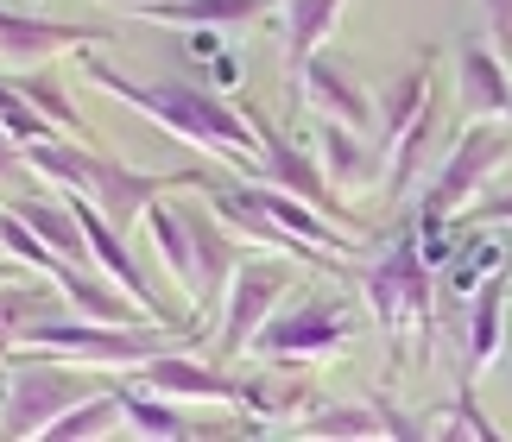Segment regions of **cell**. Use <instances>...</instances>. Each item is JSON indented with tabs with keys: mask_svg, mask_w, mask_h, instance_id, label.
Instances as JSON below:
<instances>
[{
	"mask_svg": "<svg viewBox=\"0 0 512 442\" xmlns=\"http://www.w3.org/2000/svg\"><path fill=\"white\" fill-rule=\"evenodd\" d=\"M83 70H89V83H102L108 95H121V102H133L140 114L165 120L177 139L203 146L215 165H228L234 177H247V184L260 177V133H253V120L234 108V102H222L215 89H203V83H177V76L140 83V76L114 70L102 51H83Z\"/></svg>",
	"mask_w": 512,
	"mask_h": 442,
	"instance_id": "6da1fadb",
	"label": "cell"
},
{
	"mask_svg": "<svg viewBox=\"0 0 512 442\" xmlns=\"http://www.w3.org/2000/svg\"><path fill=\"white\" fill-rule=\"evenodd\" d=\"M26 165L38 177H51L57 190H76V196H89L95 209H102L121 234L140 228V215L159 203L165 190H222L228 177L222 171H171V177H152V171H127L121 158H108V152H95L83 146V139H32L26 146Z\"/></svg>",
	"mask_w": 512,
	"mask_h": 442,
	"instance_id": "7a4b0ae2",
	"label": "cell"
},
{
	"mask_svg": "<svg viewBox=\"0 0 512 442\" xmlns=\"http://www.w3.org/2000/svg\"><path fill=\"white\" fill-rule=\"evenodd\" d=\"M361 285H367L373 316H380V335H386L392 360H405V329H411V341H418V367H424L430 348H437V285H430V272H424L418 240L392 234L386 259H373V266L361 272Z\"/></svg>",
	"mask_w": 512,
	"mask_h": 442,
	"instance_id": "3957f363",
	"label": "cell"
},
{
	"mask_svg": "<svg viewBox=\"0 0 512 442\" xmlns=\"http://www.w3.org/2000/svg\"><path fill=\"white\" fill-rule=\"evenodd\" d=\"M506 158H512V120H506V127H500V120H468L462 139H456V152L443 158L437 184L418 196V228H424L418 253H424V259H443L449 215H456L468 196L481 190V177L494 171V165H506Z\"/></svg>",
	"mask_w": 512,
	"mask_h": 442,
	"instance_id": "277c9868",
	"label": "cell"
},
{
	"mask_svg": "<svg viewBox=\"0 0 512 442\" xmlns=\"http://www.w3.org/2000/svg\"><path fill=\"white\" fill-rule=\"evenodd\" d=\"M0 379V436H45L51 417H64L76 398L95 392V379L83 373V360H57V354H19L7 360Z\"/></svg>",
	"mask_w": 512,
	"mask_h": 442,
	"instance_id": "5b68a950",
	"label": "cell"
},
{
	"mask_svg": "<svg viewBox=\"0 0 512 442\" xmlns=\"http://www.w3.org/2000/svg\"><path fill=\"white\" fill-rule=\"evenodd\" d=\"M247 120H253V133H260V177L253 184H272V190H285V196H298V203H310V209H323L336 228H348V234H367V221L354 215L342 196H336V184L323 177V165L310 152H298L291 146V133H279L272 120L260 114V108H241Z\"/></svg>",
	"mask_w": 512,
	"mask_h": 442,
	"instance_id": "8992f818",
	"label": "cell"
},
{
	"mask_svg": "<svg viewBox=\"0 0 512 442\" xmlns=\"http://www.w3.org/2000/svg\"><path fill=\"white\" fill-rule=\"evenodd\" d=\"M285 297V266L279 259H241L228 278V297H222V316H215V360H234L253 348V335Z\"/></svg>",
	"mask_w": 512,
	"mask_h": 442,
	"instance_id": "52a82bcc",
	"label": "cell"
},
{
	"mask_svg": "<svg viewBox=\"0 0 512 442\" xmlns=\"http://www.w3.org/2000/svg\"><path fill=\"white\" fill-rule=\"evenodd\" d=\"M177 215H184V228H190V259H196V297H190V316H196V323H209V316H222V297H228L234 266H241V247H234V240L222 234L215 209L184 203Z\"/></svg>",
	"mask_w": 512,
	"mask_h": 442,
	"instance_id": "ba28073f",
	"label": "cell"
},
{
	"mask_svg": "<svg viewBox=\"0 0 512 442\" xmlns=\"http://www.w3.org/2000/svg\"><path fill=\"white\" fill-rule=\"evenodd\" d=\"M95 38H108V26H57V19L0 7V64L13 76L51 64V57H64V51H95Z\"/></svg>",
	"mask_w": 512,
	"mask_h": 442,
	"instance_id": "9c48e42d",
	"label": "cell"
},
{
	"mask_svg": "<svg viewBox=\"0 0 512 442\" xmlns=\"http://www.w3.org/2000/svg\"><path fill=\"white\" fill-rule=\"evenodd\" d=\"M253 354H266V360H323V354H342V310L336 304H304V310L266 316L260 335H253Z\"/></svg>",
	"mask_w": 512,
	"mask_h": 442,
	"instance_id": "30bf717a",
	"label": "cell"
},
{
	"mask_svg": "<svg viewBox=\"0 0 512 442\" xmlns=\"http://www.w3.org/2000/svg\"><path fill=\"white\" fill-rule=\"evenodd\" d=\"M291 83H298V102H310L323 120H342V127H354V133H373V102H367V89L348 76V64L310 51L304 64L291 70Z\"/></svg>",
	"mask_w": 512,
	"mask_h": 442,
	"instance_id": "8fae6325",
	"label": "cell"
},
{
	"mask_svg": "<svg viewBox=\"0 0 512 442\" xmlns=\"http://www.w3.org/2000/svg\"><path fill=\"white\" fill-rule=\"evenodd\" d=\"M140 386H152L159 398H209V405H241V379H228L222 367H196V360H184L177 348L140 360Z\"/></svg>",
	"mask_w": 512,
	"mask_h": 442,
	"instance_id": "7c38bea8",
	"label": "cell"
},
{
	"mask_svg": "<svg viewBox=\"0 0 512 442\" xmlns=\"http://www.w3.org/2000/svg\"><path fill=\"white\" fill-rule=\"evenodd\" d=\"M13 215L26 221V228L45 240V247L64 259V266H89L95 272V253H89V234H83V221H76V209L64 203V196H19Z\"/></svg>",
	"mask_w": 512,
	"mask_h": 442,
	"instance_id": "4fadbf2b",
	"label": "cell"
},
{
	"mask_svg": "<svg viewBox=\"0 0 512 442\" xmlns=\"http://www.w3.org/2000/svg\"><path fill=\"white\" fill-rule=\"evenodd\" d=\"M456 70H462V108L468 114H506L512 120V70L494 57L487 38H462Z\"/></svg>",
	"mask_w": 512,
	"mask_h": 442,
	"instance_id": "5bb4252c",
	"label": "cell"
},
{
	"mask_svg": "<svg viewBox=\"0 0 512 442\" xmlns=\"http://www.w3.org/2000/svg\"><path fill=\"white\" fill-rule=\"evenodd\" d=\"M424 102H430V57H418L405 76H392V83H386L380 108H373V152L386 158L392 146H399V133L424 114Z\"/></svg>",
	"mask_w": 512,
	"mask_h": 442,
	"instance_id": "9a60e30c",
	"label": "cell"
},
{
	"mask_svg": "<svg viewBox=\"0 0 512 442\" xmlns=\"http://www.w3.org/2000/svg\"><path fill=\"white\" fill-rule=\"evenodd\" d=\"M140 221H146V240H152V247H159V259H165L171 285L184 291V304H190V297H196V259H190V228H184V215L165 209V203H152Z\"/></svg>",
	"mask_w": 512,
	"mask_h": 442,
	"instance_id": "2e32d148",
	"label": "cell"
},
{
	"mask_svg": "<svg viewBox=\"0 0 512 442\" xmlns=\"http://www.w3.org/2000/svg\"><path fill=\"white\" fill-rule=\"evenodd\" d=\"M317 152H323V177L329 184H361V177H373V165H380V152L361 146L354 139V127H342V120H323L317 114Z\"/></svg>",
	"mask_w": 512,
	"mask_h": 442,
	"instance_id": "e0dca14e",
	"label": "cell"
},
{
	"mask_svg": "<svg viewBox=\"0 0 512 442\" xmlns=\"http://www.w3.org/2000/svg\"><path fill=\"white\" fill-rule=\"evenodd\" d=\"M500 304H506V272L487 278L475 310H468V367H462V379H481L487 367H494V354H500Z\"/></svg>",
	"mask_w": 512,
	"mask_h": 442,
	"instance_id": "ac0fdd59",
	"label": "cell"
},
{
	"mask_svg": "<svg viewBox=\"0 0 512 442\" xmlns=\"http://www.w3.org/2000/svg\"><path fill=\"white\" fill-rule=\"evenodd\" d=\"M342 0H285V70H298L310 51H323V38L336 32Z\"/></svg>",
	"mask_w": 512,
	"mask_h": 442,
	"instance_id": "d6986e66",
	"label": "cell"
},
{
	"mask_svg": "<svg viewBox=\"0 0 512 442\" xmlns=\"http://www.w3.org/2000/svg\"><path fill=\"white\" fill-rule=\"evenodd\" d=\"M114 424H127L121 392H89V398H76L64 417H51L45 436H57V442H83V436H108Z\"/></svg>",
	"mask_w": 512,
	"mask_h": 442,
	"instance_id": "ffe728a7",
	"label": "cell"
},
{
	"mask_svg": "<svg viewBox=\"0 0 512 442\" xmlns=\"http://www.w3.org/2000/svg\"><path fill=\"white\" fill-rule=\"evenodd\" d=\"M13 89H19V95H26V102H32L38 114H45V120H57V127H64L70 139H83V133H89V127H83V114H76V108H70V95H64V89H57V83H51V76H38V70H19V76H13Z\"/></svg>",
	"mask_w": 512,
	"mask_h": 442,
	"instance_id": "44dd1931",
	"label": "cell"
},
{
	"mask_svg": "<svg viewBox=\"0 0 512 442\" xmlns=\"http://www.w3.org/2000/svg\"><path fill=\"white\" fill-rule=\"evenodd\" d=\"M38 316H51V291H26L19 278H0V354L13 348V335L38 323Z\"/></svg>",
	"mask_w": 512,
	"mask_h": 442,
	"instance_id": "7402d4cb",
	"label": "cell"
},
{
	"mask_svg": "<svg viewBox=\"0 0 512 442\" xmlns=\"http://www.w3.org/2000/svg\"><path fill=\"white\" fill-rule=\"evenodd\" d=\"M430 430H468V436H481V442H487V436H500V430H494V417H487V411H481V398H475V379H462L456 398H449L443 411H430V417H424V436H430Z\"/></svg>",
	"mask_w": 512,
	"mask_h": 442,
	"instance_id": "603a6c76",
	"label": "cell"
},
{
	"mask_svg": "<svg viewBox=\"0 0 512 442\" xmlns=\"http://www.w3.org/2000/svg\"><path fill=\"white\" fill-rule=\"evenodd\" d=\"M241 405L253 417H291L310 405V386H298V379H241Z\"/></svg>",
	"mask_w": 512,
	"mask_h": 442,
	"instance_id": "cb8c5ba5",
	"label": "cell"
},
{
	"mask_svg": "<svg viewBox=\"0 0 512 442\" xmlns=\"http://www.w3.org/2000/svg\"><path fill=\"white\" fill-rule=\"evenodd\" d=\"M121 405H127V424L133 430H146V436H190V417L184 411H171L159 392H121Z\"/></svg>",
	"mask_w": 512,
	"mask_h": 442,
	"instance_id": "d4e9b609",
	"label": "cell"
},
{
	"mask_svg": "<svg viewBox=\"0 0 512 442\" xmlns=\"http://www.w3.org/2000/svg\"><path fill=\"white\" fill-rule=\"evenodd\" d=\"M0 247H7V253L19 259V266H32V272H45V278L57 272V253H51V247H45V240H38V234H32V228H26V221H19L13 209H0Z\"/></svg>",
	"mask_w": 512,
	"mask_h": 442,
	"instance_id": "484cf974",
	"label": "cell"
},
{
	"mask_svg": "<svg viewBox=\"0 0 512 442\" xmlns=\"http://www.w3.org/2000/svg\"><path fill=\"white\" fill-rule=\"evenodd\" d=\"M304 436H386L373 405H336V411H310Z\"/></svg>",
	"mask_w": 512,
	"mask_h": 442,
	"instance_id": "4316f807",
	"label": "cell"
},
{
	"mask_svg": "<svg viewBox=\"0 0 512 442\" xmlns=\"http://www.w3.org/2000/svg\"><path fill=\"white\" fill-rule=\"evenodd\" d=\"M0 127H7L19 146H32V139H51V120L38 114V108H32L13 83H0Z\"/></svg>",
	"mask_w": 512,
	"mask_h": 442,
	"instance_id": "83f0119b",
	"label": "cell"
},
{
	"mask_svg": "<svg viewBox=\"0 0 512 442\" xmlns=\"http://www.w3.org/2000/svg\"><path fill=\"white\" fill-rule=\"evenodd\" d=\"M487 266H500V247H494V240H481L468 259H456V266H449V291H456V297L475 291V272H487Z\"/></svg>",
	"mask_w": 512,
	"mask_h": 442,
	"instance_id": "f1b7e54d",
	"label": "cell"
},
{
	"mask_svg": "<svg viewBox=\"0 0 512 442\" xmlns=\"http://www.w3.org/2000/svg\"><path fill=\"white\" fill-rule=\"evenodd\" d=\"M487 7V45L500 64H512V0H481Z\"/></svg>",
	"mask_w": 512,
	"mask_h": 442,
	"instance_id": "f546056e",
	"label": "cell"
},
{
	"mask_svg": "<svg viewBox=\"0 0 512 442\" xmlns=\"http://www.w3.org/2000/svg\"><path fill=\"white\" fill-rule=\"evenodd\" d=\"M19 171H32V165H26V146H19L7 127H0V184H13Z\"/></svg>",
	"mask_w": 512,
	"mask_h": 442,
	"instance_id": "4dcf8cb0",
	"label": "cell"
},
{
	"mask_svg": "<svg viewBox=\"0 0 512 442\" xmlns=\"http://www.w3.org/2000/svg\"><path fill=\"white\" fill-rule=\"evenodd\" d=\"M0 278H19V272H13V266H7V259H0Z\"/></svg>",
	"mask_w": 512,
	"mask_h": 442,
	"instance_id": "1f68e13d",
	"label": "cell"
},
{
	"mask_svg": "<svg viewBox=\"0 0 512 442\" xmlns=\"http://www.w3.org/2000/svg\"><path fill=\"white\" fill-rule=\"evenodd\" d=\"M127 7H133V0H127Z\"/></svg>",
	"mask_w": 512,
	"mask_h": 442,
	"instance_id": "d6a6232c",
	"label": "cell"
},
{
	"mask_svg": "<svg viewBox=\"0 0 512 442\" xmlns=\"http://www.w3.org/2000/svg\"><path fill=\"white\" fill-rule=\"evenodd\" d=\"M506 70H512V64H506Z\"/></svg>",
	"mask_w": 512,
	"mask_h": 442,
	"instance_id": "836d02e7",
	"label": "cell"
}]
</instances>
